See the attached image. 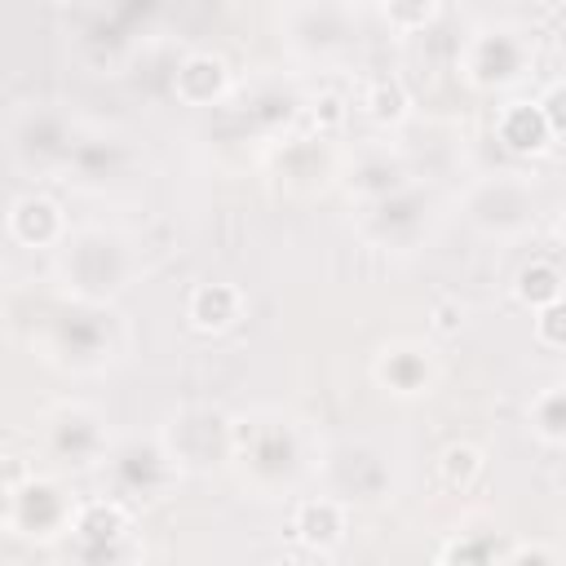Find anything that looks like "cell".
Wrapping results in <instances>:
<instances>
[{
    "instance_id": "26",
    "label": "cell",
    "mask_w": 566,
    "mask_h": 566,
    "mask_svg": "<svg viewBox=\"0 0 566 566\" xmlns=\"http://www.w3.org/2000/svg\"><path fill=\"white\" fill-rule=\"evenodd\" d=\"M429 327H433L438 336H455V332L464 327V305H460V301H438L433 314H429Z\"/></svg>"
},
{
    "instance_id": "25",
    "label": "cell",
    "mask_w": 566,
    "mask_h": 566,
    "mask_svg": "<svg viewBox=\"0 0 566 566\" xmlns=\"http://www.w3.org/2000/svg\"><path fill=\"white\" fill-rule=\"evenodd\" d=\"M539 106H544V119H548L553 137H566V80L548 84L544 97H539Z\"/></svg>"
},
{
    "instance_id": "5",
    "label": "cell",
    "mask_w": 566,
    "mask_h": 566,
    "mask_svg": "<svg viewBox=\"0 0 566 566\" xmlns=\"http://www.w3.org/2000/svg\"><path fill=\"white\" fill-rule=\"evenodd\" d=\"M464 212H469V221L482 234H504L509 239V234L531 230V221H535V190L522 177L500 172V177H486V181H478L469 190Z\"/></svg>"
},
{
    "instance_id": "11",
    "label": "cell",
    "mask_w": 566,
    "mask_h": 566,
    "mask_svg": "<svg viewBox=\"0 0 566 566\" xmlns=\"http://www.w3.org/2000/svg\"><path fill=\"white\" fill-rule=\"evenodd\" d=\"M279 27L296 53L318 57L349 35V9L345 4H292L279 13Z\"/></svg>"
},
{
    "instance_id": "22",
    "label": "cell",
    "mask_w": 566,
    "mask_h": 566,
    "mask_svg": "<svg viewBox=\"0 0 566 566\" xmlns=\"http://www.w3.org/2000/svg\"><path fill=\"white\" fill-rule=\"evenodd\" d=\"M438 566H504V562L495 557L491 539H482V535H460V539H451V544L442 548Z\"/></svg>"
},
{
    "instance_id": "18",
    "label": "cell",
    "mask_w": 566,
    "mask_h": 566,
    "mask_svg": "<svg viewBox=\"0 0 566 566\" xmlns=\"http://www.w3.org/2000/svg\"><path fill=\"white\" fill-rule=\"evenodd\" d=\"M482 469H486V460H482V451L473 442H451L438 455V486L451 491V495H464V491H473Z\"/></svg>"
},
{
    "instance_id": "3",
    "label": "cell",
    "mask_w": 566,
    "mask_h": 566,
    "mask_svg": "<svg viewBox=\"0 0 566 566\" xmlns=\"http://www.w3.org/2000/svg\"><path fill=\"white\" fill-rule=\"evenodd\" d=\"M531 57L535 53H531V40H526L522 27H513V22H482V27L469 31L455 66L478 88H509V84H517L526 75Z\"/></svg>"
},
{
    "instance_id": "9",
    "label": "cell",
    "mask_w": 566,
    "mask_h": 566,
    "mask_svg": "<svg viewBox=\"0 0 566 566\" xmlns=\"http://www.w3.org/2000/svg\"><path fill=\"white\" fill-rule=\"evenodd\" d=\"M371 376L394 398H420L438 380V358L420 340H389V345H380V354L371 363Z\"/></svg>"
},
{
    "instance_id": "23",
    "label": "cell",
    "mask_w": 566,
    "mask_h": 566,
    "mask_svg": "<svg viewBox=\"0 0 566 566\" xmlns=\"http://www.w3.org/2000/svg\"><path fill=\"white\" fill-rule=\"evenodd\" d=\"M380 18L394 31L411 35V31H424L429 22H438L442 18V4H380Z\"/></svg>"
},
{
    "instance_id": "13",
    "label": "cell",
    "mask_w": 566,
    "mask_h": 566,
    "mask_svg": "<svg viewBox=\"0 0 566 566\" xmlns=\"http://www.w3.org/2000/svg\"><path fill=\"white\" fill-rule=\"evenodd\" d=\"M172 93L186 102V106H217L226 93H230V62L212 49H195L177 62V75H172Z\"/></svg>"
},
{
    "instance_id": "17",
    "label": "cell",
    "mask_w": 566,
    "mask_h": 566,
    "mask_svg": "<svg viewBox=\"0 0 566 566\" xmlns=\"http://www.w3.org/2000/svg\"><path fill=\"white\" fill-rule=\"evenodd\" d=\"M407 168L389 155V150H363L349 168V195H358L363 203H380L398 190H407Z\"/></svg>"
},
{
    "instance_id": "2",
    "label": "cell",
    "mask_w": 566,
    "mask_h": 566,
    "mask_svg": "<svg viewBox=\"0 0 566 566\" xmlns=\"http://www.w3.org/2000/svg\"><path fill=\"white\" fill-rule=\"evenodd\" d=\"M234 433V460L248 469L252 486L279 491L287 486L310 460H305V433L283 411H243L230 420Z\"/></svg>"
},
{
    "instance_id": "14",
    "label": "cell",
    "mask_w": 566,
    "mask_h": 566,
    "mask_svg": "<svg viewBox=\"0 0 566 566\" xmlns=\"http://www.w3.org/2000/svg\"><path fill=\"white\" fill-rule=\"evenodd\" d=\"M66 217L49 195H18L9 203V239L22 248H62L66 243Z\"/></svg>"
},
{
    "instance_id": "12",
    "label": "cell",
    "mask_w": 566,
    "mask_h": 566,
    "mask_svg": "<svg viewBox=\"0 0 566 566\" xmlns=\"http://www.w3.org/2000/svg\"><path fill=\"white\" fill-rule=\"evenodd\" d=\"M345 526H349V504L336 495H310L292 513V535L305 553H332L345 539Z\"/></svg>"
},
{
    "instance_id": "16",
    "label": "cell",
    "mask_w": 566,
    "mask_h": 566,
    "mask_svg": "<svg viewBox=\"0 0 566 566\" xmlns=\"http://www.w3.org/2000/svg\"><path fill=\"white\" fill-rule=\"evenodd\" d=\"M243 292L234 283H199L190 296H186V318L195 332H230L239 318H243Z\"/></svg>"
},
{
    "instance_id": "6",
    "label": "cell",
    "mask_w": 566,
    "mask_h": 566,
    "mask_svg": "<svg viewBox=\"0 0 566 566\" xmlns=\"http://www.w3.org/2000/svg\"><path fill=\"white\" fill-rule=\"evenodd\" d=\"M111 478H115V500H159L177 478V460L159 438H133L119 451H111Z\"/></svg>"
},
{
    "instance_id": "29",
    "label": "cell",
    "mask_w": 566,
    "mask_h": 566,
    "mask_svg": "<svg viewBox=\"0 0 566 566\" xmlns=\"http://www.w3.org/2000/svg\"><path fill=\"white\" fill-rule=\"evenodd\" d=\"M287 566H332V562H327V553H305V557H296Z\"/></svg>"
},
{
    "instance_id": "4",
    "label": "cell",
    "mask_w": 566,
    "mask_h": 566,
    "mask_svg": "<svg viewBox=\"0 0 566 566\" xmlns=\"http://www.w3.org/2000/svg\"><path fill=\"white\" fill-rule=\"evenodd\" d=\"M159 442L168 447V455L177 460L181 473H203V469H217L234 455L230 416H221L212 407H181L159 429Z\"/></svg>"
},
{
    "instance_id": "27",
    "label": "cell",
    "mask_w": 566,
    "mask_h": 566,
    "mask_svg": "<svg viewBox=\"0 0 566 566\" xmlns=\"http://www.w3.org/2000/svg\"><path fill=\"white\" fill-rule=\"evenodd\" d=\"M310 106H314V124H318V128H336V124L345 119V97H336V93H323V97H314Z\"/></svg>"
},
{
    "instance_id": "31",
    "label": "cell",
    "mask_w": 566,
    "mask_h": 566,
    "mask_svg": "<svg viewBox=\"0 0 566 566\" xmlns=\"http://www.w3.org/2000/svg\"><path fill=\"white\" fill-rule=\"evenodd\" d=\"M553 230H557V239H562V243H566V208H562V212H557V226H553Z\"/></svg>"
},
{
    "instance_id": "15",
    "label": "cell",
    "mask_w": 566,
    "mask_h": 566,
    "mask_svg": "<svg viewBox=\"0 0 566 566\" xmlns=\"http://www.w3.org/2000/svg\"><path fill=\"white\" fill-rule=\"evenodd\" d=\"M495 137L513 155H539V150H548L553 128L544 119L539 97H513V102H504L500 115H495Z\"/></svg>"
},
{
    "instance_id": "7",
    "label": "cell",
    "mask_w": 566,
    "mask_h": 566,
    "mask_svg": "<svg viewBox=\"0 0 566 566\" xmlns=\"http://www.w3.org/2000/svg\"><path fill=\"white\" fill-rule=\"evenodd\" d=\"M49 451L71 469H93L111 460L106 451V420L84 402H62L49 416Z\"/></svg>"
},
{
    "instance_id": "10",
    "label": "cell",
    "mask_w": 566,
    "mask_h": 566,
    "mask_svg": "<svg viewBox=\"0 0 566 566\" xmlns=\"http://www.w3.org/2000/svg\"><path fill=\"white\" fill-rule=\"evenodd\" d=\"M424 208H429V199L416 186H407V190H398L380 203H367L358 230L380 248H411L416 234L424 230Z\"/></svg>"
},
{
    "instance_id": "8",
    "label": "cell",
    "mask_w": 566,
    "mask_h": 566,
    "mask_svg": "<svg viewBox=\"0 0 566 566\" xmlns=\"http://www.w3.org/2000/svg\"><path fill=\"white\" fill-rule=\"evenodd\" d=\"M336 500L354 504V500H380V491L389 486V469L380 460V451H371L367 442H345L336 451H327V460H318Z\"/></svg>"
},
{
    "instance_id": "20",
    "label": "cell",
    "mask_w": 566,
    "mask_h": 566,
    "mask_svg": "<svg viewBox=\"0 0 566 566\" xmlns=\"http://www.w3.org/2000/svg\"><path fill=\"white\" fill-rule=\"evenodd\" d=\"M526 420H531L535 438H544V442H566V385H544V389L531 398Z\"/></svg>"
},
{
    "instance_id": "1",
    "label": "cell",
    "mask_w": 566,
    "mask_h": 566,
    "mask_svg": "<svg viewBox=\"0 0 566 566\" xmlns=\"http://www.w3.org/2000/svg\"><path fill=\"white\" fill-rule=\"evenodd\" d=\"M133 274H137V252L119 230L84 226L71 230L66 243L57 248V279L84 305H106L128 287Z\"/></svg>"
},
{
    "instance_id": "21",
    "label": "cell",
    "mask_w": 566,
    "mask_h": 566,
    "mask_svg": "<svg viewBox=\"0 0 566 566\" xmlns=\"http://www.w3.org/2000/svg\"><path fill=\"white\" fill-rule=\"evenodd\" d=\"M513 292H517V301L531 305V310H544V305H553V301L566 296V292H562V274H557L553 261H531V265H522Z\"/></svg>"
},
{
    "instance_id": "28",
    "label": "cell",
    "mask_w": 566,
    "mask_h": 566,
    "mask_svg": "<svg viewBox=\"0 0 566 566\" xmlns=\"http://www.w3.org/2000/svg\"><path fill=\"white\" fill-rule=\"evenodd\" d=\"M504 566H562L544 544H522L513 557H504Z\"/></svg>"
},
{
    "instance_id": "30",
    "label": "cell",
    "mask_w": 566,
    "mask_h": 566,
    "mask_svg": "<svg viewBox=\"0 0 566 566\" xmlns=\"http://www.w3.org/2000/svg\"><path fill=\"white\" fill-rule=\"evenodd\" d=\"M557 49H562V57H566V9L557 13Z\"/></svg>"
},
{
    "instance_id": "19",
    "label": "cell",
    "mask_w": 566,
    "mask_h": 566,
    "mask_svg": "<svg viewBox=\"0 0 566 566\" xmlns=\"http://www.w3.org/2000/svg\"><path fill=\"white\" fill-rule=\"evenodd\" d=\"M407 106H411V97H407V84H402L398 75H376V80L367 84V93H363V111H367V119L380 124V128L402 124V119H407Z\"/></svg>"
},
{
    "instance_id": "24",
    "label": "cell",
    "mask_w": 566,
    "mask_h": 566,
    "mask_svg": "<svg viewBox=\"0 0 566 566\" xmlns=\"http://www.w3.org/2000/svg\"><path fill=\"white\" fill-rule=\"evenodd\" d=\"M535 340L548 349H566V296L535 310Z\"/></svg>"
}]
</instances>
